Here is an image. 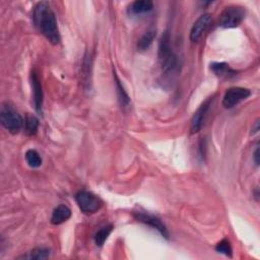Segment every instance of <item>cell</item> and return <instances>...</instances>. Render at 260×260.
Masks as SVG:
<instances>
[{"label":"cell","instance_id":"6da1fadb","mask_svg":"<svg viewBox=\"0 0 260 260\" xmlns=\"http://www.w3.org/2000/svg\"><path fill=\"white\" fill-rule=\"evenodd\" d=\"M34 23L39 32L53 45L59 44L61 41L58 24L54 11L48 2H40L34 9Z\"/></svg>","mask_w":260,"mask_h":260},{"label":"cell","instance_id":"7a4b0ae2","mask_svg":"<svg viewBox=\"0 0 260 260\" xmlns=\"http://www.w3.org/2000/svg\"><path fill=\"white\" fill-rule=\"evenodd\" d=\"M171 39L168 32H165L160 40L159 44V62L161 68L166 74L175 73L178 68V59L177 56L172 50Z\"/></svg>","mask_w":260,"mask_h":260},{"label":"cell","instance_id":"3957f363","mask_svg":"<svg viewBox=\"0 0 260 260\" xmlns=\"http://www.w3.org/2000/svg\"><path fill=\"white\" fill-rule=\"evenodd\" d=\"M0 120L5 129L10 133H18L24 125L21 115L8 103L3 104L0 112Z\"/></svg>","mask_w":260,"mask_h":260},{"label":"cell","instance_id":"277c9868","mask_svg":"<svg viewBox=\"0 0 260 260\" xmlns=\"http://www.w3.org/2000/svg\"><path fill=\"white\" fill-rule=\"evenodd\" d=\"M75 200L82 213L86 215H92L100 211L103 207V201L93 192L81 190L76 193Z\"/></svg>","mask_w":260,"mask_h":260},{"label":"cell","instance_id":"5b68a950","mask_svg":"<svg viewBox=\"0 0 260 260\" xmlns=\"http://www.w3.org/2000/svg\"><path fill=\"white\" fill-rule=\"evenodd\" d=\"M245 18V10L240 6H228L220 16V26L224 28H233L241 24Z\"/></svg>","mask_w":260,"mask_h":260},{"label":"cell","instance_id":"8992f818","mask_svg":"<svg viewBox=\"0 0 260 260\" xmlns=\"http://www.w3.org/2000/svg\"><path fill=\"white\" fill-rule=\"evenodd\" d=\"M251 95V92L248 89L239 88V86H235V88L229 89L223 98V106L226 109H231L238 105L240 102L246 100Z\"/></svg>","mask_w":260,"mask_h":260},{"label":"cell","instance_id":"52a82bcc","mask_svg":"<svg viewBox=\"0 0 260 260\" xmlns=\"http://www.w3.org/2000/svg\"><path fill=\"white\" fill-rule=\"evenodd\" d=\"M133 217L137 222H140L144 225H148L153 229H156L158 232L166 239H169V232L165 224L156 216L151 215L144 212H135L133 213Z\"/></svg>","mask_w":260,"mask_h":260},{"label":"cell","instance_id":"ba28073f","mask_svg":"<svg viewBox=\"0 0 260 260\" xmlns=\"http://www.w3.org/2000/svg\"><path fill=\"white\" fill-rule=\"evenodd\" d=\"M213 100H214L213 98H209L206 102H204L199 106V108L193 114L192 119H191V124H190V130H191L192 134L199 132L202 125H204L205 119L207 117L209 109L213 103Z\"/></svg>","mask_w":260,"mask_h":260},{"label":"cell","instance_id":"9c48e42d","mask_svg":"<svg viewBox=\"0 0 260 260\" xmlns=\"http://www.w3.org/2000/svg\"><path fill=\"white\" fill-rule=\"evenodd\" d=\"M212 21V16L209 13L200 15L193 23L190 31V40L192 42H198L204 34L207 32Z\"/></svg>","mask_w":260,"mask_h":260},{"label":"cell","instance_id":"30bf717a","mask_svg":"<svg viewBox=\"0 0 260 260\" xmlns=\"http://www.w3.org/2000/svg\"><path fill=\"white\" fill-rule=\"evenodd\" d=\"M32 86L34 92V103L36 111L42 115L43 114V90L40 78L36 72L32 73Z\"/></svg>","mask_w":260,"mask_h":260},{"label":"cell","instance_id":"8fae6325","mask_svg":"<svg viewBox=\"0 0 260 260\" xmlns=\"http://www.w3.org/2000/svg\"><path fill=\"white\" fill-rule=\"evenodd\" d=\"M210 68L219 78H222V79H230V78L236 76V74H237V72L231 68L229 66V64L224 63V62L212 63Z\"/></svg>","mask_w":260,"mask_h":260},{"label":"cell","instance_id":"7c38bea8","mask_svg":"<svg viewBox=\"0 0 260 260\" xmlns=\"http://www.w3.org/2000/svg\"><path fill=\"white\" fill-rule=\"evenodd\" d=\"M71 217V210L65 206V205H60L57 207L53 214H52V218H51V222L53 225H61L64 222H66L67 220H69Z\"/></svg>","mask_w":260,"mask_h":260},{"label":"cell","instance_id":"4fadbf2b","mask_svg":"<svg viewBox=\"0 0 260 260\" xmlns=\"http://www.w3.org/2000/svg\"><path fill=\"white\" fill-rule=\"evenodd\" d=\"M154 8V3L151 0H137L130 4L129 12L134 15H139L143 13H148Z\"/></svg>","mask_w":260,"mask_h":260},{"label":"cell","instance_id":"5bb4252c","mask_svg":"<svg viewBox=\"0 0 260 260\" xmlns=\"http://www.w3.org/2000/svg\"><path fill=\"white\" fill-rule=\"evenodd\" d=\"M24 132L28 136H34L38 133L39 129V119L34 115L27 114L24 119Z\"/></svg>","mask_w":260,"mask_h":260},{"label":"cell","instance_id":"9a60e30c","mask_svg":"<svg viewBox=\"0 0 260 260\" xmlns=\"http://www.w3.org/2000/svg\"><path fill=\"white\" fill-rule=\"evenodd\" d=\"M115 76V83H116V89H117V94H118V100H119V103L121 105V107L123 109H126V108H129L130 104H131V101H130V98L129 96L127 95L126 91L124 90L122 83L120 82L117 74H114Z\"/></svg>","mask_w":260,"mask_h":260},{"label":"cell","instance_id":"2e32d148","mask_svg":"<svg viewBox=\"0 0 260 260\" xmlns=\"http://www.w3.org/2000/svg\"><path fill=\"white\" fill-rule=\"evenodd\" d=\"M156 36H157L156 30H150L147 33H144L142 35V37L138 40L137 49L140 51L148 50L151 47V45L153 44L154 40L156 39Z\"/></svg>","mask_w":260,"mask_h":260},{"label":"cell","instance_id":"e0dca14e","mask_svg":"<svg viewBox=\"0 0 260 260\" xmlns=\"http://www.w3.org/2000/svg\"><path fill=\"white\" fill-rule=\"evenodd\" d=\"M112 230H113V226L112 225H108V226H105V227L101 228L98 231V232L95 235V243H96L97 246H103L105 241L110 236Z\"/></svg>","mask_w":260,"mask_h":260},{"label":"cell","instance_id":"ac0fdd59","mask_svg":"<svg viewBox=\"0 0 260 260\" xmlns=\"http://www.w3.org/2000/svg\"><path fill=\"white\" fill-rule=\"evenodd\" d=\"M50 256V250L48 248H35L34 250L28 252L26 255L21 256L23 259H46Z\"/></svg>","mask_w":260,"mask_h":260},{"label":"cell","instance_id":"d6986e66","mask_svg":"<svg viewBox=\"0 0 260 260\" xmlns=\"http://www.w3.org/2000/svg\"><path fill=\"white\" fill-rule=\"evenodd\" d=\"M25 160L27 165L32 168H39L42 165V158L40 154L35 150H28L25 154Z\"/></svg>","mask_w":260,"mask_h":260},{"label":"cell","instance_id":"ffe728a7","mask_svg":"<svg viewBox=\"0 0 260 260\" xmlns=\"http://www.w3.org/2000/svg\"><path fill=\"white\" fill-rule=\"evenodd\" d=\"M216 251L229 257L232 256V247H231V244L228 239H223L222 241H220L216 245Z\"/></svg>","mask_w":260,"mask_h":260},{"label":"cell","instance_id":"44dd1931","mask_svg":"<svg viewBox=\"0 0 260 260\" xmlns=\"http://www.w3.org/2000/svg\"><path fill=\"white\" fill-rule=\"evenodd\" d=\"M259 154H260L259 146H257V147H256V150H255V152H254V154H253V160H254L256 166H259Z\"/></svg>","mask_w":260,"mask_h":260},{"label":"cell","instance_id":"7402d4cb","mask_svg":"<svg viewBox=\"0 0 260 260\" xmlns=\"http://www.w3.org/2000/svg\"><path fill=\"white\" fill-rule=\"evenodd\" d=\"M258 130H259V120H257V121L255 122L254 127H252V134L258 132Z\"/></svg>","mask_w":260,"mask_h":260}]
</instances>
